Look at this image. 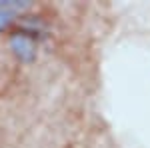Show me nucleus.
I'll return each instance as SVG.
<instances>
[]
</instances>
